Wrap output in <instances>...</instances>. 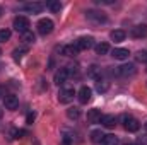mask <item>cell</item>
<instances>
[{"instance_id":"cell-3","label":"cell","mask_w":147,"mask_h":145,"mask_svg":"<svg viewBox=\"0 0 147 145\" xmlns=\"http://www.w3.org/2000/svg\"><path fill=\"white\" fill-rule=\"evenodd\" d=\"M115 75H118V77H134L135 73H137V68H135V65L134 63H125V65H120V67H116V70H115Z\"/></svg>"},{"instance_id":"cell-24","label":"cell","mask_w":147,"mask_h":145,"mask_svg":"<svg viewBox=\"0 0 147 145\" xmlns=\"http://www.w3.org/2000/svg\"><path fill=\"white\" fill-rule=\"evenodd\" d=\"M67 116H69L70 119H79V118H80V109L75 108V106H74V108H69L67 109Z\"/></svg>"},{"instance_id":"cell-11","label":"cell","mask_w":147,"mask_h":145,"mask_svg":"<svg viewBox=\"0 0 147 145\" xmlns=\"http://www.w3.org/2000/svg\"><path fill=\"white\" fill-rule=\"evenodd\" d=\"M3 106H5V109H9V111H16V109L19 108V99L14 94H9V96L3 97Z\"/></svg>"},{"instance_id":"cell-25","label":"cell","mask_w":147,"mask_h":145,"mask_svg":"<svg viewBox=\"0 0 147 145\" xmlns=\"http://www.w3.org/2000/svg\"><path fill=\"white\" fill-rule=\"evenodd\" d=\"M108 51H110L108 43H99V44H96V53H98V55H106Z\"/></svg>"},{"instance_id":"cell-10","label":"cell","mask_w":147,"mask_h":145,"mask_svg":"<svg viewBox=\"0 0 147 145\" xmlns=\"http://www.w3.org/2000/svg\"><path fill=\"white\" fill-rule=\"evenodd\" d=\"M130 34H132V38H135V39L147 38V24H137V26H134L132 31H130Z\"/></svg>"},{"instance_id":"cell-18","label":"cell","mask_w":147,"mask_h":145,"mask_svg":"<svg viewBox=\"0 0 147 145\" xmlns=\"http://www.w3.org/2000/svg\"><path fill=\"white\" fill-rule=\"evenodd\" d=\"M62 55L63 56H75V55H79V50L75 44H65L62 48Z\"/></svg>"},{"instance_id":"cell-4","label":"cell","mask_w":147,"mask_h":145,"mask_svg":"<svg viewBox=\"0 0 147 145\" xmlns=\"http://www.w3.org/2000/svg\"><path fill=\"white\" fill-rule=\"evenodd\" d=\"M29 19L26 17V15H17L16 19H14V29L17 31V33H21V34H24V33H28L29 31Z\"/></svg>"},{"instance_id":"cell-9","label":"cell","mask_w":147,"mask_h":145,"mask_svg":"<svg viewBox=\"0 0 147 145\" xmlns=\"http://www.w3.org/2000/svg\"><path fill=\"white\" fill-rule=\"evenodd\" d=\"M43 9H45V3H41V2H28L22 5V10L28 14H39Z\"/></svg>"},{"instance_id":"cell-8","label":"cell","mask_w":147,"mask_h":145,"mask_svg":"<svg viewBox=\"0 0 147 145\" xmlns=\"http://www.w3.org/2000/svg\"><path fill=\"white\" fill-rule=\"evenodd\" d=\"M77 97H79V103H80V104H87V103L91 101V97H92V91H91V87L82 85V87L79 89V92H77Z\"/></svg>"},{"instance_id":"cell-12","label":"cell","mask_w":147,"mask_h":145,"mask_svg":"<svg viewBox=\"0 0 147 145\" xmlns=\"http://www.w3.org/2000/svg\"><path fill=\"white\" fill-rule=\"evenodd\" d=\"M111 56H113L115 60H127V58L130 56V51H128L127 48H115V50L111 51Z\"/></svg>"},{"instance_id":"cell-14","label":"cell","mask_w":147,"mask_h":145,"mask_svg":"<svg viewBox=\"0 0 147 145\" xmlns=\"http://www.w3.org/2000/svg\"><path fill=\"white\" fill-rule=\"evenodd\" d=\"M67 79H69V73H67V68H60L58 72L55 73V84L57 85H63L65 82H67Z\"/></svg>"},{"instance_id":"cell-28","label":"cell","mask_w":147,"mask_h":145,"mask_svg":"<svg viewBox=\"0 0 147 145\" xmlns=\"http://www.w3.org/2000/svg\"><path fill=\"white\" fill-rule=\"evenodd\" d=\"M135 58H137V62H142V63H147V50H140V51H137Z\"/></svg>"},{"instance_id":"cell-23","label":"cell","mask_w":147,"mask_h":145,"mask_svg":"<svg viewBox=\"0 0 147 145\" xmlns=\"http://www.w3.org/2000/svg\"><path fill=\"white\" fill-rule=\"evenodd\" d=\"M101 145H118V137H115V135H105Z\"/></svg>"},{"instance_id":"cell-27","label":"cell","mask_w":147,"mask_h":145,"mask_svg":"<svg viewBox=\"0 0 147 145\" xmlns=\"http://www.w3.org/2000/svg\"><path fill=\"white\" fill-rule=\"evenodd\" d=\"M67 73H69V77H79V65H69Z\"/></svg>"},{"instance_id":"cell-34","label":"cell","mask_w":147,"mask_h":145,"mask_svg":"<svg viewBox=\"0 0 147 145\" xmlns=\"http://www.w3.org/2000/svg\"><path fill=\"white\" fill-rule=\"evenodd\" d=\"M0 55H2V50H0Z\"/></svg>"},{"instance_id":"cell-2","label":"cell","mask_w":147,"mask_h":145,"mask_svg":"<svg viewBox=\"0 0 147 145\" xmlns=\"http://www.w3.org/2000/svg\"><path fill=\"white\" fill-rule=\"evenodd\" d=\"M75 89L74 87H62L60 91H58V101L62 103V104H69V103H72L74 97H75Z\"/></svg>"},{"instance_id":"cell-35","label":"cell","mask_w":147,"mask_h":145,"mask_svg":"<svg viewBox=\"0 0 147 145\" xmlns=\"http://www.w3.org/2000/svg\"><path fill=\"white\" fill-rule=\"evenodd\" d=\"M146 65H147V63H146Z\"/></svg>"},{"instance_id":"cell-7","label":"cell","mask_w":147,"mask_h":145,"mask_svg":"<svg viewBox=\"0 0 147 145\" xmlns=\"http://www.w3.org/2000/svg\"><path fill=\"white\" fill-rule=\"evenodd\" d=\"M75 46H77V50L79 51H82V50H89V48H92L94 46V38L92 36H80L75 43H74Z\"/></svg>"},{"instance_id":"cell-6","label":"cell","mask_w":147,"mask_h":145,"mask_svg":"<svg viewBox=\"0 0 147 145\" xmlns=\"http://www.w3.org/2000/svg\"><path fill=\"white\" fill-rule=\"evenodd\" d=\"M123 126H125L127 132L135 133V132H139V128H140V121H139L137 118H134V116H123Z\"/></svg>"},{"instance_id":"cell-30","label":"cell","mask_w":147,"mask_h":145,"mask_svg":"<svg viewBox=\"0 0 147 145\" xmlns=\"http://www.w3.org/2000/svg\"><path fill=\"white\" fill-rule=\"evenodd\" d=\"M96 3H99V5H111L113 3V0H94Z\"/></svg>"},{"instance_id":"cell-13","label":"cell","mask_w":147,"mask_h":145,"mask_svg":"<svg viewBox=\"0 0 147 145\" xmlns=\"http://www.w3.org/2000/svg\"><path fill=\"white\" fill-rule=\"evenodd\" d=\"M101 118H103V114H101V111L98 108H92L87 111V121L89 123H99Z\"/></svg>"},{"instance_id":"cell-1","label":"cell","mask_w":147,"mask_h":145,"mask_svg":"<svg viewBox=\"0 0 147 145\" xmlns=\"http://www.w3.org/2000/svg\"><path fill=\"white\" fill-rule=\"evenodd\" d=\"M36 28H38V33H39L41 36H48V34H51V31H53L55 24H53V21H51V19L43 17V19H39V21H38Z\"/></svg>"},{"instance_id":"cell-22","label":"cell","mask_w":147,"mask_h":145,"mask_svg":"<svg viewBox=\"0 0 147 145\" xmlns=\"http://www.w3.org/2000/svg\"><path fill=\"white\" fill-rule=\"evenodd\" d=\"M22 36V43L24 44H33L34 41H36V36L31 33V31H28V33H24V34H21Z\"/></svg>"},{"instance_id":"cell-19","label":"cell","mask_w":147,"mask_h":145,"mask_svg":"<svg viewBox=\"0 0 147 145\" xmlns=\"http://www.w3.org/2000/svg\"><path fill=\"white\" fill-rule=\"evenodd\" d=\"M101 123H103V126H106V128H113V126L116 125V116H113V114H105V116L101 118Z\"/></svg>"},{"instance_id":"cell-17","label":"cell","mask_w":147,"mask_h":145,"mask_svg":"<svg viewBox=\"0 0 147 145\" xmlns=\"http://www.w3.org/2000/svg\"><path fill=\"white\" fill-rule=\"evenodd\" d=\"M108 89H110V82H108L106 79H101V77H98V79H96V91L103 94V92H106Z\"/></svg>"},{"instance_id":"cell-33","label":"cell","mask_w":147,"mask_h":145,"mask_svg":"<svg viewBox=\"0 0 147 145\" xmlns=\"http://www.w3.org/2000/svg\"><path fill=\"white\" fill-rule=\"evenodd\" d=\"M125 145H135V144H125Z\"/></svg>"},{"instance_id":"cell-26","label":"cell","mask_w":147,"mask_h":145,"mask_svg":"<svg viewBox=\"0 0 147 145\" xmlns=\"http://www.w3.org/2000/svg\"><path fill=\"white\" fill-rule=\"evenodd\" d=\"M12 36V33H10V29H0V43H5V41H9Z\"/></svg>"},{"instance_id":"cell-16","label":"cell","mask_w":147,"mask_h":145,"mask_svg":"<svg viewBox=\"0 0 147 145\" xmlns=\"http://www.w3.org/2000/svg\"><path fill=\"white\" fill-rule=\"evenodd\" d=\"M110 38H111V41H115V43H121V41H125L127 33L123 29H115V31H111Z\"/></svg>"},{"instance_id":"cell-31","label":"cell","mask_w":147,"mask_h":145,"mask_svg":"<svg viewBox=\"0 0 147 145\" xmlns=\"http://www.w3.org/2000/svg\"><path fill=\"white\" fill-rule=\"evenodd\" d=\"M144 130H146V132H147V121H146V123H144Z\"/></svg>"},{"instance_id":"cell-20","label":"cell","mask_w":147,"mask_h":145,"mask_svg":"<svg viewBox=\"0 0 147 145\" xmlns=\"http://www.w3.org/2000/svg\"><path fill=\"white\" fill-rule=\"evenodd\" d=\"M28 53V48L26 46H21V48H16L14 51H12V58L16 60V62H19V60H22V56Z\"/></svg>"},{"instance_id":"cell-29","label":"cell","mask_w":147,"mask_h":145,"mask_svg":"<svg viewBox=\"0 0 147 145\" xmlns=\"http://www.w3.org/2000/svg\"><path fill=\"white\" fill-rule=\"evenodd\" d=\"M99 70H101L99 67H96V65H92V67H91V70H89V77H96ZM96 79H98V77H96Z\"/></svg>"},{"instance_id":"cell-15","label":"cell","mask_w":147,"mask_h":145,"mask_svg":"<svg viewBox=\"0 0 147 145\" xmlns=\"http://www.w3.org/2000/svg\"><path fill=\"white\" fill-rule=\"evenodd\" d=\"M89 138H91V142H92V144H101V142H103V138H105V132H103L101 128L92 130V132H91V135H89Z\"/></svg>"},{"instance_id":"cell-21","label":"cell","mask_w":147,"mask_h":145,"mask_svg":"<svg viewBox=\"0 0 147 145\" xmlns=\"http://www.w3.org/2000/svg\"><path fill=\"white\" fill-rule=\"evenodd\" d=\"M46 9H50L53 14H57V12L62 10V3H60V0H51V2L46 3Z\"/></svg>"},{"instance_id":"cell-5","label":"cell","mask_w":147,"mask_h":145,"mask_svg":"<svg viewBox=\"0 0 147 145\" xmlns=\"http://www.w3.org/2000/svg\"><path fill=\"white\" fill-rule=\"evenodd\" d=\"M86 17H87L89 21H92V22H96V24H105V22L108 21V17H106V14H105L103 10H94V9H91V10H87V12H86Z\"/></svg>"},{"instance_id":"cell-32","label":"cell","mask_w":147,"mask_h":145,"mask_svg":"<svg viewBox=\"0 0 147 145\" xmlns=\"http://www.w3.org/2000/svg\"><path fill=\"white\" fill-rule=\"evenodd\" d=\"M2 113H3V111H2V109H0V118H2Z\"/></svg>"}]
</instances>
